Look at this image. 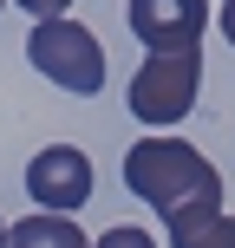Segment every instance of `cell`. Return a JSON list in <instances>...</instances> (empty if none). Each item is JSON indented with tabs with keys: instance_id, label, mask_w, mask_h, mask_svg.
I'll return each instance as SVG.
<instances>
[{
	"instance_id": "cell-10",
	"label": "cell",
	"mask_w": 235,
	"mask_h": 248,
	"mask_svg": "<svg viewBox=\"0 0 235 248\" xmlns=\"http://www.w3.org/2000/svg\"><path fill=\"white\" fill-rule=\"evenodd\" d=\"M222 33H229V46H235V0H222Z\"/></svg>"
},
{
	"instance_id": "cell-5",
	"label": "cell",
	"mask_w": 235,
	"mask_h": 248,
	"mask_svg": "<svg viewBox=\"0 0 235 248\" xmlns=\"http://www.w3.org/2000/svg\"><path fill=\"white\" fill-rule=\"evenodd\" d=\"M26 196H33L39 209H52V216L85 209V196H92V157L78 144H46L33 163H26Z\"/></svg>"
},
{
	"instance_id": "cell-1",
	"label": "cell",
	"mask_w": 235,
	"mask_h": 248,
	"mask_svg": "<svg viewBox=\"0 0 235 248\" xmlns=\"http://www.w3.org/2000/svg\"><path fill=\"white\" fill-rule=\"evenodd\" d=\"M124 183H131L137 202H150V209L163 216L170 235L222 209V176H216V163L203 157L196 144L163 137V131L157 137H137V144L124 150Z\"/></svg>"
},
{
	"instance_id": "cell-2",
	"label": "cell",
	"mask_w": 235,
	"mask_h": 248,
	"mask_svg": "<svg viewBox=\"0 0 235 248\" xmlns=\"http://www.w3.org/2000/svg\"><path fill=\"white\" fill-rule=\"evenodd\" d=\"M196 92H203V46H183V52H150L144 65L131 72V118H144L150 131H170L196 111Z\"/></svg>"
},
{
	"instance_id": "cell-9",
	"label": "cell",
	"mask_w": 235,
	"mask_h": 248,
	"mask_svg": "<svg viewBox=\"0 0 235 248\" xmlns=\"http://www.w3.org/2000/svg\"><path fill=\"white\" fill-rule=\"evenodd\" d=\"M13 7H20V13H33V20H59L72 0H13Z\"/></svg>"
},
{
	"instance_id": "cell-12",
	"label": "cell",
	"mask_w": 235,
	"mask_h": 248,
	"mask_svg": "<svg viewBox=\"0 0 235 248\" xmlns=\"http://www.w3.org/2000/svg\"><path fill=\"white\" fill-rule=\"evenodd\" d=\"M0 7H7V0H0Z\"/></svg>"
},
{
	"instance_id": "cell-6",
	"label": "cell",
	"mask_w": 235,
	"mask_h": 248,
	"mask_svg": "<svg viewBox=\"0 0 235 248\" xmlns=\"http://www.w3.org/2000/svg\"><path fill=\"white\" fill-rule=\"evenodd\" d=\"M7 248H92V242H85V229H78L72 216L39 209V216H26V222L7 229Z\"/></svg>"
},
{
	"instance_id": "cell-7",
	"label": "cell",
	"mask_w": 235,
	"mask_h": 248,
	"mask_svg": "<svg viewBox=\"0 0 235 248\" xmlns=\"http://www.w3.org/2000/svg\"><path fill=\"white\" fill-rule=\"evenodd\" d=\"M176 248H235V216H203V222H189V229H176L170 235Z\"/></svg>"
},
{
	"instance_id": "cell-8",
	"label": "cell",
	"mask_w": 235,
	"mask_h": 248,
	"mask_svg": "<svg viewBox=\"0 0 235 248\" xmlns=\"http://www.w3.org/2000/svg\"><path fill=\"white\" fill-rule=\"evenodd\" d=\"M92 248H157V235L150 229H131V222H118V229H105Z\"/></svg>"
},
{
	"instance_id": "cell-11",
	"label": "cell",
	"mask_w": 235,
	"mask_h": 248,
	"mask_svg": "<svg viewBox=\"0 0 235 248\" xmlns=\"http://www.w3.org/2000/svg\"><path fill=\"white\" fill-rule=\"evenodd\" d=\"M0 248H7V222H0Z\"/></svg>"
},
{
	"instance_id": "cell-4",
	"label": "cell",
	"mask_w": 235,
	"mask_h": 248,
	"mask_svg": "<svg viewBox=\"0 0 235 248\" xmlns=\"http://www.w3.org/2000/svg\"><path fill=\"white\" fill-rule=\"evenodd\" d=\"M124 26L144 39V52H183L209 33V0H124Z\"/></svg>"
},
{
	"instance_id": "cell-3",
	"label": "cell",
	"mask_w": 235,
	"mask_h": 248,
	"mask_svg": "<svg viewBox=\"0 0 235 248\" xmlns=\"http://www.w3.org/2000/svg\"><path fill=\"white\" fill-rule=\"evenodd\" d=\"M26 59H33L39 78H52L59 92H72V98H92V92H105V46L92 26L78 20H39L33 39H26Z\"/></svg>"
}]
</instances>
